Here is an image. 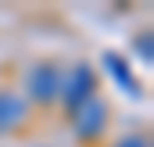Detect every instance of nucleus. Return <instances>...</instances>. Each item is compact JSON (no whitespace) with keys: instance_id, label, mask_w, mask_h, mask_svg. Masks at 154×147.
Segmentation results:
<instances>
[{"instance_id":"1","label":"nucleus","mask_w":154,"mask_h":147,"mask_svg":"<svg viewBox=\"0 0 154 147\" xmlns=\"http://www.w3.org/2000/svg\"><path fill=\"white\" fill-rule=\"evenodd\" d=\"M93 86H97V75L90 65H72L68 72H61V101L68 111H79L90 97H93Z\"/></svg>"},{"instance_id":"2","label":"nucleus","mask_w":154,"mask_h":147,"mask_svg":"<svg viewBox=\"0 0 154 147\" xmlns=\"http://www.w3.org/2000/svg\"><path fill=\"white\" fill-rule=\"evenodd\" d=\"M25 90H29L32 101L50 104L54 97H61V68L54 61H36L29 68V75H25Z\"/></svg>"},{"instance_id":"3","label":"nucleus","mask_w":154,"mask_h":147,"mask_svg":"<svg viewBox=\"0 0 154 147\" xmlns=\"http://www.w3.org/2000/svg\"><path fill=\"white\" fill-rule=\"evenodd\" d=\"M104 126H108V104H104L100 97H90V101L75 111V133L82 140H93V136L104 133Z\"/></svg>"},{"instance_id":"4","label":"nucleus","mask_w":154,"mask_h":147,"mask_svg":"<svg viewBox=\"0 0 154 147\" xmlns=\"http://www.w3.org/2000/svg\"><path fill=\"white\" fill-rule=\"evenodd\" d=\"M29 115L25 97H18L14 90H0V133H11L14 126H22Z\"/></svg>"},{"instance_id":"5","label":"nucleus","mask_w":154,"mask_h":147,"mask_svg":"<svg viewBox=\"0 0 154 147\" xmlns=\"http://www.w3.org/2000/svg\"><path fill=\"white\" fill-rule=\"evenodd\" d=\"M104 68L111 72V79H115V83L125 90V93H129V97H140V83L133 79V72H129V61H125L122 54H111V50H108V54H104Z\"/></svg>"},{"instance_id":"6","label":"nucleus","mask_w":154,"mask_h":147,"mask_svg":"<svg viewBox=\"0 0 154 147\" xmlns=\"http://www.w3.org/2000/svg\"><path fill=\"white\" fill-rule=\"evenodd\" d=\"M133 50H136V54H140V61L147 65V61L154 58V39H151V33H140V36L133 39Z\"/></svg>"},{"instance_id":"7","label":"nucleus","mask_w":154,"mask_h":147,"mask_svg":"<svg viewBox=\"0 0 154 147\" xmlns=\"http://www.w3.org/2000/svg\"><path fill=\"white\" fill-rule=\"evenodd\" d=\"M115 147H147V140H143V136H125V140H118Z\"/></svg>"}]
</instances>
